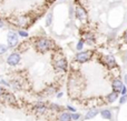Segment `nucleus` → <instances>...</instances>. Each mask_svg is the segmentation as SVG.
<instances>
[{
	"label": "nucleus",
	"instance_id": "nucleus-1",
	"mask_svg": "<svg viewBox=\"0 0 127 121\" xmlns=\"http://www.w3.org/2000/svg\"><path fill=\"white\" fill-rule=\"evenodd\" d=\"M32 44L33 49L37 51L38 53H41L45 55L47 52H50V51H55L56 50V43L54 42L53 39L48 37H35L32 38Z\"/></svg>",
	"mask_w": 127,
	"mask_h": 121
},
{
	"label": "nucleus",
	"instance_id": "nucleus-2",
	"mask_svg": "<svg viewBox=\"0 0 127 121\" xmlns=\"http://www.w3.org/2000/svg\"><path fill=\"white\" fill-rule=\"evenodd\" d=\"M84 87L83 83V78L79 75V72L77 71H71L68 76V81H67V88H68V92L70 96L75 95L76 91L80 92L81 88Z\"/></svg>",
	"mask_w": 127,
	"mask_h": 121
},
{
	"label": "nucleus",
	"instance_id": "nucleus-3",
	"mask_svg": "<svg viewBox=\"0 0 127 121\" xmlns=\"http://www.w3.org/2000/svg\"><path fill=\"white\" fill-rule=\"evenodd\" d=\"M53 67L56 72L60 73V75H64V73H66L68 71L69 64H68V61H67V59H66V57L62 52H58V51H56V50L54 51Z\"/></svg>",
	"mask_w": 127,
	"mask_h": 121
},
{
	"label": "nucleus",
	"instance_id": "nucleus-4",
	"mask_svg": "<svg viewBox=\"0 0 127 121\" xmlns=\"http://www.w3.org/2000/svg\"><path fill=\"white\" fill-rule=\"evenodd\" d=\"M94 55H95L94 50H81V51H78L75 55L74 60L76 63H81V64L87 63V62H89L93 59Z\"/></svg>",
	"mask_w": 127,
	"mask_h": 121
},
{
	"label": "nucleus",
	"instance_id": "nucleus-5",
	"mask_svg": "<svg viewBox=\"0 0 127 121\" xmlns=\"http://www.w3.org/2000/svg\"><path fill=\"white\" fill-rule=\"evenodd\" d=\"M99 61L108 69V70H115L118 69V63L113 55H101L99 57Z\"/></svg>",
	"mask_w": 127,
	"mask_h": 121
},
{
	"label": "nucleus",
	"instance_id": "nucleus-6",
	"mask_svg": "<svg viewBox=\"0 0 127 121\" xmlns=\"http://www.w3.org/2000/svg\"><path fill=\"white\" fill-rule=\"evenodd\" d=\"M7 46H8L9 49H16L18 46H19V36H18L17 31L13 30H9L7 32Z\"/></svg>",
	"mask_w": 127,
	"mask_h": 121
},
{
	"label": "nucleus",
	"instance_id": "nucleus-7",
	"mask_svg": "<svg viewBox=\"0 0 127 121\" xmlns=\"http://www.w3.org/2000/svg\"><path fill=\"white\" fill-rule=\"evenodd\" d=\"M33 21H35V18L30 16H18L11 20L12 24H15L16 27H29V24H31Z\"/></svg>",
	"mask_w": 127,
	"mask_h": 121
},
{
	"label": "nucleus",
	"instance_id": "nucleus-8",
	"mask_svg": "<svg viewBox=\"0 0 127 121\" xmlns=\"http://www.w3.org/2000/svg\"><path fill=\"white\" fill-rule=\"evenodd\" d=\"M75 18L81 23H87L88 22V13L81 4L75 6Z\"/></svg>",
	"mask_w": 127,
	"mask_h": 121
},
{
	"label": "nucleus",
	"instance_id": "nucleus-9",
	"mask_svg": "<svg viewBox=\"0 0 127 121\" xmlns=\"http://www.w3.org/2000/svg\"><path fill=\"white\" fill-rule=\"evenodd\" d=\"M21 62V55L18 51H12L6 58V63L9 67H17Z\"/></svg>",
	"mask_w": 127,
	"mask_h": 121
},
{
	"label": "nucleus",
	"instance_id": "nucleus-10",
	"mask_svg": "<svg viewBox=\"0 0 127 121\" xmlns=\"http://www.w3.org/2000/svg\"><path fill=\"white\" fill-rule=\"evenodd\" d=\"M48 109H49V107L47 106V103L44 101H38L32 106V111L36 115H39V116L46 115Z\"/></svg>",
	"mask_w": 127,
	"mask_h": 121
},
{
	"label": "nucleus",
	"instance_id": "nucleus-11",
	"mask_svg": "<svg viewBox=\"0 0 127 121\" xmlns=\"http://www.w3.org/2000/svg\"><path fill=\"white\" fill-rule=\"evenodd\" d=\"M83 39L85 41V44H87L89 47H94L96 44V37H95L94 33L89 32V31L88 32H84Z\"/></svg>",
	"mask_w": 127,
	"mask_h": 121
},
{
	"label": "nucleus",
	"instance_id": "nucleus-12",
	"mask_svg": "<svg viewBox=\"0 0 127 121\" xmlns=\"http://www.w3.org/2000/svg\"><path fill=\"white\" fill-rule=\"evenodd\" d=\"M119 99V92H117V91H114L113 90L112 92L107 93V95L105 96V98H104V100H105V103H114L115 101H117V100Z\"/></svg>",
	"mask_w": 127,
	"mask_h": 121
},
{
	"label": "nucleus",
	"instance_id": "nucleus-13",
	"mask_svg": "<svg viewBox=\"0 0 127 121\" xmlns=\"http://www.w3.org/2000/svg\"><path fill=\"white\" fill-rule=\"evenodd\" d=\"M125 86L123 82V80H121L118 77L117 78H114L112 81V89L114 91H117V92H121V90L123 89V87Z\"/></svg>",
	"mask_w": 127,
	"mask_h": 121
},
{
	"label": "nucleus",
	"instance_id": "nucleus-14",
	"mask_svg": "<svg viewBox=\"0 0 127 121\" xmlns=\"http://www.w3.org/2000/svg\"><path fill=\"white\" fill-rule=\"evenodd\" d=\"M97 115H99V109L96 108V107H92L89 110L86 112L85 115V120H92L96 117Z\"/></svg>",
	"mask_w": 127,
	"mask_h": 121
},
{
	"label": "nucleus",
	"instance_id": "nucleus-15",
	"mask_svg": "<svg viewBox=\"0 0 127 121\" xmlns=\"http://www.w3.org/2000/svg\"><path fill=\"white\" fill-rule=\"evenodd\" d=\"M3 101H6L7 103H9V104H16V98H15V96L13 95H11V93H9L8 91L6 90V92H4V95L2 96V98H1Z\"/></svg>",
	"mask_w": 127,
	"mask_h": 121
},
{
	"label": "nucleus",
	"instance_id": "nucleus-16",
	"mask_svg": "<svg viewBox=\"0 0 127 121\" xmlns=\"http://www.w3.org/2000/svg\"><path fill=\"white\" fill-rule=\"evenodd\" d=\"M57 121H72L71 113L68 112V111H62L57 116Z\"/></svg>",
	"mask_w": 127,
	"mask_h": 121
},
{
	"label": "nucleus",
	"instance_id": "nucleus-17",
	"mask_svg": "<svg viewBox=\"0 0 127 121\" xmlns=\"http://www.w3.org/2000/svg\"><path fill=\"white\" fill-rule=\"evenodd\" d=\"M99 113H100L101 118L105 120H112V118H113V112L109 109H103V110L99 111Z\"/></svg>",
	"mask_w": 127,
	"mask_h": 121
},
{
	"label": "nucleus",
	"instance_id": "nucleus-18",
	"mask_svg": "<svg viewBox=\"0 0 127 121\" xmlns=\"http://www.w3.org/2000/svg\"><path fill=\"white\" fill-rule=\"evenodd\" d=\"M9 83H10V88L15 89V90H21V88H22V86L19 82V80L15 79V80H12V81H10Z\"/></svg>",
	"mask_w": 127,
	"mask_h": 121
},
{
	"label": "nucleus",
	"instance_id": "nucleus-19",
	"mask_svg": "<svg viewBox=\"0 0 127 121\" xmlns=\"http://www.w3.org/2000/svg\"><path fill=\"white\" fill-rule=\"evenodd\" d=\"M53 21H54V15H53V12H49L48 15L46 16V19H45V24H46V27H50Z\"/></svg>",
	"mask_w": 127,
	"mask_h": 121
},
{
	"label": "nucleus",
	"instance_id": "nucleus-20",
	"mask_svg": "<svg viewBox=\"0 0 127 121\" xmlns=\"http://www.w3.org/2000/svg\"><path fill=\"white\" fill-rule=\"evenodd\" d=\"M84 47H85V41H84L83 38H80V39L77 41V43H76V50L77 51L84 50Z\"/></svg>",
	"mask_w": 127,
	"mask_h": 121
},
{
	"label": "nucleus",
	"instance_id": "nucleus-21",
	"mask_svg": "<svg viewBox=\"0 0 127 121\" xmlns=\"http://www.w3.org/2000/svg\"><path fill=\"white\" fill-rule=\"evenodd\" d=\"M49 109L53 111H56V112H62L63 111V108L59 106L58 103H50V106H48Z\"/></svg>",
	"mask_w": 127,
	"mask_h": 121
},
{
	"label": "nucleus",
	"instance_id": "nucleus-22",
	"mask_svg": "<svg viewBox=\"0 0 127 121\" xmlns=\"http://www.w3.org/2000/svg\"><path fill=\"white\" fill-rule=\"evenodd\" d=\"M18 36H19V38H29V32L27 30H25V29H19V30L17 31Z\"/></svg>",
	"mask_w": 127,
	"mask_h": 121
},
{
	"label": "nucleus",
	"instance_id": "nucleus-23",
	"mask_svg": "<svg viewBox=\"0 0 127 121\" xmlns=\"http://www.w3.org/2000/svg\"><path fill=\"white\" fill-rule=\"evenodd\" d=\"M8 46L4 43H0V56H3L8 52Z\"/></svg>",
	"mask_w": 127,
	"mask_h": 121
},
{
	"label": "nucleus",
	"instance_id": "nucleus-24",
	"mask_svg": "<svg viewBox=\"0 0 127 121\" xmlns=\"http://www.w3.org/2000/svg\"><path fill=\"white\" fill-rule=\"evenodd\" d=\"M80 117H81V115L78 113V112H72L71 113V120L72 121H78L79 119H80Z\"/></svg>",
	"mask_w": 127,
	"mask_h": 121
},
{
	"label": "nucleus",
	"instance_id": "nucleus-25",
	"mask_svg": "<svg viewBox=\"0 0 127 121\" xmlns=\"http://www.w3.org/2000/svg\"><path fill=\"white\" fill-rule=\"evenodd\" d=\"M118 101H119V104H124V103H126V102H127V95L121 96V97H119V99H118Z\"/></svg>",
	"mask_w": 127,
	"mask_h": 121
},
{
	"label": "nucleus",
	"instance_id": "nucleus-26",
	"mask_svg": "<svg viewBox=\"0 0 127 121\" xmlns=\"http://www.w3.org/2000/svg\"><path fill=\"white\" fill-rule=\"evenodd\" d=\"M0 86H2V87H10V83H9L7 80H4V79H0Z\"/></svg>",
	"mask_w": 127,
	"mask_h": 121
},
{
	"label": "nucleus",
	"instance_id": "nucleus-27",
	"mask_svg": "<svg viewBox=\"0 0 127 121\" xmlns=\"http://www.w3.org/2000/svg\"><path fill=\"white\" fill-rule=\"evenodd\" d=\"M66 108H67L68 111H70V113L76 112V108H75V107H72V106H70V104H67V106H66Z\"/></svg>",
	"mask_w": 127,
	"mask_h": 121
},
{
	"label": "nucleus",
	"instance_id": "nucleus-28",
	"mask_svg": "<svg viewBox=\"0 0 127 121\" xmlns=\"http://www.w3.org/2000/svg\"><path fill=\"white\" fill-rule=\"evenodd\" d=\"M72 16H75V7L70 6V8H69V18H72Z\"/></svg>",
	"mask_w": 127,
	"mask_h": 121
},
{
	"label": "nucleus",
	"instance_id": "nucleus-29",
	"mask_svg": "<svg viewBox=\"0 0 127 121\" xmlns=\"http://www.w3.org/2000/svg\"><path fill=\"white\" fill-rule=\"evenodd\" d=\"M4 92H6V89H4V87L0 86V99H1L2 96L4 95Z\"/></svg>",
	"mask_w": 127,
	"mask_h": 121
},
{
	"label": "nucleus",
	"instance_id": "nucleus-30",
	"mask_svg": "<svg viewBox=\"0 0 127 121\" xmlns=\"http://www.w3.org/2000/svg\"><path fill=\"white\" fill-rule=\"evenodd\" d=\"M119 95H122V96H123V95H127V87H126V86H124V87H123V89L121 90Z\"/></svg>",
	"mask_w": 127,
	"mask_h": 121
},
{
	"label": "nucleus",
	"instance_id": "nucleus-31",
	"mask_svg": "<svg viewBox=\"0 0 127 121\" xmlns=\"http://www.w3.org/2000/svg\"><path fill=\"white\" fill-rule=\"evenodd\" d=\"M122 38H123V40L127 43V30L124 31V33H123V36H122Z\"/></svg>",
	"mask_w": 127,
	"mask_h": 121
},
{
	"label": "nucleus",
	"instance_id": "nucleus-32",
	"mask_svg": "<svg viewBox=\"0 0 127 121\" xmlns=\"http://www.w3.org/2000/svg\"><path fill=\"white\" fill-rule=\"evenodd\" d=\"M124 84H125V86L127 87V72L125 73V75H124Z\"/></svg>",
	"mask_w": 127,
	"mask_h": 121
},
{
	"label": "nucleus",
	"instance_id": "nucleus-33",
	"mask_svg": "<svg viewBox=\"0 0 127 121\" xmlns=\"http://www.w3.org/2000/svg\"><path fill=\"white\" fill-rule=\"evenodd\" d=\"M64 96V92H62V91H60V92H58V93H56V97L57 98H62Z\"/></svg>",
	"mask_w": 127,
	"mask_h": 121
},
{
	"label": "nucleus",
	"instance_id": "nucleus-34",
	"mask_svg": "<svg viewBox=\"0 0 127 121\" xmlns=\"http://www.w3.org/2000/svg\"><path fill=\"white\" fill-rule=\"evenodd\" d=\"M3 27H4V21L0 18V28H3Z\"/></svg>",
	"mask_w": 127,
	"mask_h": 121
},
{
	"label": "nucleus",
	"instance_id": "nucleus-35",
	"mask_svg": "<svg viewBox=\"0 0 127 121\" xmlns=\"http://www.w3.org/2000/svg\"><path fill=\"white\" fill-rule=\"evenodd\" d=\"M124 60H125V62H127V50L124 52Z\"/></svg>",
	"mask_w": 127,
	"mask_h": 121
},
{
	"label": "nucleus",
	"instance_id": "nucleus-36",
	"mask_svg": "<svg viewBox=\"0 0 127 121\" xmlns=\"http://www.w3.org/2000/svg\"><path fill=\"white\" fill-rule=\"evenodd\" d=\"M49 1H54V0H49Z\"/></svg>",
	"mask_w": 127,
	"mask_h": 121
},
{
	"label": "nucleus",
	"instance_id": "nucleus-37",
	"mask_svg": "<svg viewBox=\"0 0 127 121\" xmlns=\"http://www.w3.org/2000/svg\"><path fill=\"white\" fill-rule=\"evenodd\" d=\"M59 1H64V0H59Z\"/></svg>",
	"mask_w": 127,
	"mask_h": 121
},
{
	"label": "nucleus",
	"instance_id": "nucleus-38",
	"mask_svg": "<svg viewBox=\"0 0 127 121\" xmlns=\"http://www.w3.org/2000/svg\"><path fill=\"white\" fill-rule=\"evenodd\" d=\"M0 1H1V0H0Z\"/></svg>",
	"mask_w": 127,
	"mask_h": 121
}]
</instances>
